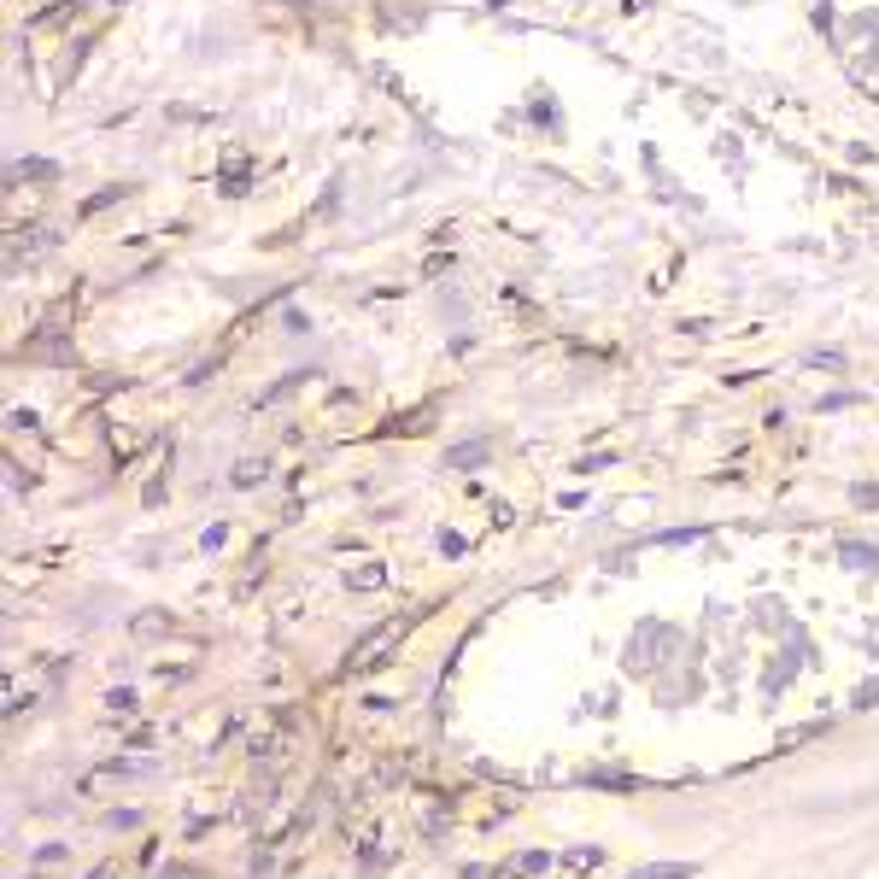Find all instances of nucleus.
Instances as JSON below:
<instances>
[{"instance_id": "nucleus-1", "label": "nucleus", "mask_w": 879, "mask_h": 879, "mask_svg": "<svg viewBox=\"0 0 879 879\" xmlns=\"http://www.w3.org/2000/svg\"><path fill=\"white\" fill-rule=\"evenodd\" d=\"M399 639H405V622H387V627H382V634H370V639H364V646H358V651L347 657V674H364L370 663H382V657H387V651H394V646H399Z\"/></svg>"}, {"instance_id": "nucleus-2", "label": "nucleus", "mask_w": 879, "mask_h": 879, "mask_svg": "<svg viewBox=\"0 0 879 879\" xmlns=\"http://www.w3.org/2000/svg\"><path fill=\"white\" fill-rule=\"evenodd\" d=\"M681 874H693L686 862H669V868H646V874H634V879H681Z\"/></svg>"}, {"instance_id": "nucleus-3", "label": "nucleus", "mask_w": 879, "mask_h": 879, "mask_svg": "<svg viewBox=\"0 0 879 879\" xmlns=\"http://www.w3.org/2000/svg\"><path fill=\"white\" fill-rule=\"evenodd\" d=\"M264 475V463H253V458H246V463H234V481H258Z\"/></svg>"}]
</instances>
